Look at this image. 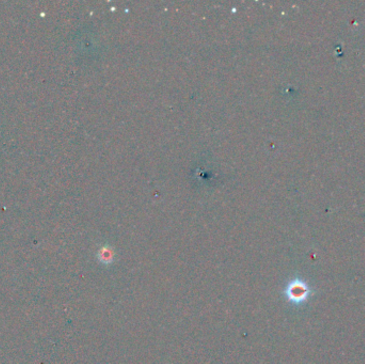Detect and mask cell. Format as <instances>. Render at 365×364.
Wrapping results in <instances>:
<instances>
[{
	"label": "cell",
	"instance_id": "cell-1",
	"mask_svg": "<svg viewBox=\"0 0 365 364\" xmlns=\"http://www.w3.org/2000/svg\"><path fill=\"white\" fill-rule=\"evenodd\" d=\"M285 294H286V297L292 302L300 304L304 302L308 296L310 295V288L302 281L295 280L288 286Z\"/></svg>",
	"mask_w": 365,
	"mask_h": 364
},
{
	"label": "cell",
	"instance_id": "cell-2",
	"mask_svg": "<svg viewBox=\"0 0 365 364\" xmlns=\"http://www.w3.org/2000/svg\"><path fill=\"white\" fill-rule=\"evenodd\" d=\"M98 258L100 260V262H102L104 264H110L114 262V252H112V250H110L109 248L105 247L100 251Z\"/></svg>",
	"mask_w": 365,
	"mask_h": 364
}]
</instances>
